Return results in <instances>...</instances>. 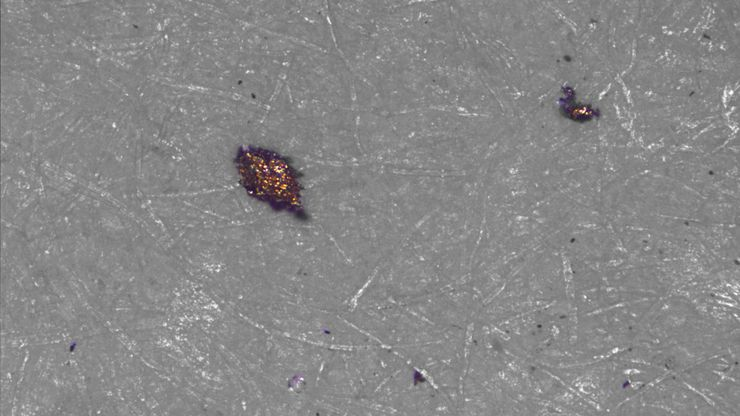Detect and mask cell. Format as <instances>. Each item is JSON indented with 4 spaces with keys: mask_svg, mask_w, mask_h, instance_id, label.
I'll list each match as a JSON object with an SVG mask.
<instances>
[{
    "mask_svg": "<svg viewBox=\"0 0 740 416\" xmlns=\"http://www.w3.org/2000/svg\"><path fill=\"white\" fill-rule=\"evenodd\" d=\"M234 162L251 197L274 210L301 215V174L289 158L264 148L241 147Z\"/></svg>",
    "mask_w": 740,
    "mask_h": 416,
    "instance_id": "cell-1",
    "label": "cell"
}]
</instances>
